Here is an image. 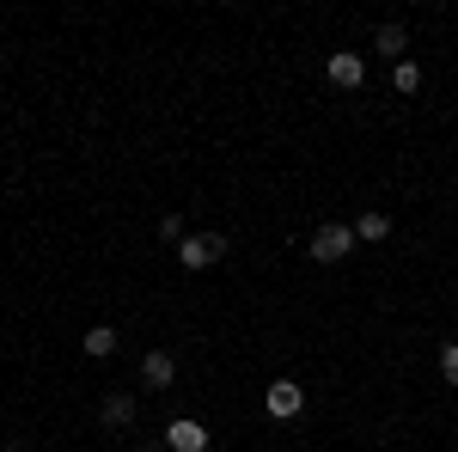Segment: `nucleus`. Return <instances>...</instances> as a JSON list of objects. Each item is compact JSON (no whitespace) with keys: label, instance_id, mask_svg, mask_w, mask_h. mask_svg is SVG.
Returning <instances> with one entry per match:
<instances>
[{"label":"nucleus","instance_id":"1","mask_svg":"<svg viewBox=\"0 0 458 452\" xmlns=\"http://www.w3.org/2000/svg\"><path fill=\"white\" fill-rule=\"evenodd\" d=\"M354 244H360V239H354V226L330 220V226H318V233H312V244H306V251H312V263H343Z\"/></svg>","mask_w":458,"mask_h":452},{"label":"nucleus","instance_id":"2","mask_svg":"<svg viewBox=\"0 0 458 452\" xmlns=\"http://www.w3.org/2000/svg\"><path fill=\"white\" fill-rule=\"evenodd\" d=\"M177 257H183V269H208V263L226 257V239L220 233H190V239L177 244Z\"/></svg>","mask_w":458,"mask_h":452},{"label":"nucleus","instance_id":"3","mask_svg":"<svg viewBox=\"0 0 458 452\" xmlns=\"http://www.w3.org/2000/svg\"><path fill=\"white\" fill-rule=\"evenodd\" d=\"M263 404H269V416H300V404H306V391H300V385L293 380H276L269 385V391H263Z\"/></svg>","mask_w":458,"mask_h":452},{"label":"nucleus","instance_id":"4","mask_svg":"<svg viewBox=\"0 0 458 452\" xmlns=\"http://www.w3.org/2000/svg\"><path fill=\"white\" fill-rule=\"evenodd\" d=\"M172 380H177V361L165 354V348H147V354H141V385H153V391H165Z\"/></svg>","mask_w":458,"mask_h":452},{"label":"nucleus","instance_id":"5","mask_svg":"<svg viewBox=\"0 0 458 452\" xmlns=\"http://www.w3.org/2000/svg\"><path fill=\"white\" fill-rule=\"evenodd\" d=\"M165 447L172 452H208V428L202 422H172L165 428Z\"/></svg>","mask_w":458,"mask_h":452},{"label":"nucleus","instance_id":"6","mask_svg":"<svg viewBox=\"0 0 458 452\" xmlns=\"http://www.w3.org/2000/svg\"><path fill=\"white\" fill-rule=\"evenodd\" d=\"M360 80H367L360 55H354V49H336V55H330V86H360Z\"/></svg>","mask_w":458,"mask_h":452},{"label":"nucleus","instance_id":"7","mask_svg":"<svg viewBox=\"0 0 458 452\" xmlns=\"http://www.w3.org/2000/svg\"><path fill=\"white\" fill-rule=\"evenodd\" d=\"M98 416H105V428H129V422H135V397H129V391H110Z\"/></svg>","mask_w":458,"mask_h":452},{"label":"nucleus","instance_id":"8","mask_svg":"<svg viewBox=\"0 0 458 452\" xmlns=\"http://www.w3.org/2000/svg\"><path fill=\"white\" fill-rule=\"evenodd\" d=\"M373 49H379V55H391V62H403V49H410V31H403V25H379Z\"/></svg>","mask_w":458,"mask_h":452},{"label":"nucleus","instance_id":"9","mask_svg":"<svg viewBox=\"0 0 458 452\" xmlns=\"http://www.w3.org/2000/svg\"><path fill=\"white\" fill-rule=\"evenodd\" d=\"M386 233H391V214H379V209H367L360 220H354V239H367V244L386 239Z\"/></svg>","mask_w":458,"mask_h":452},{"label":"nucleus","instance_id":"10","mask_svg":"<svg viewBox=\"0 0 458 452\" xmlns=\"http://www.w3.org/2000/svg\"><path fill=\"white\" fill-rule=\"evenodd\" d=\"M86 354H116V330L110 324H92L86 330Z\"/></svg>","mask_w":458,"mask_h":452},{"label":"nucleus","instance_id":"11","mask_svg":"<svg viewBox=\"0 0 458 452\" xmlns=\"http://www.w3.org/2000/svg\"><path fill=\"white\" fill-rule=\"evenodd\" d=\"M391 86H397V92H416V86H422V68H416V62H397V68H391Z\"/></svg>","mask_w":458,"mask_h":452},{"label":"nucleus","instance_id":"12","mask_svg":"<svg viewBox=\"0 0 458 452\" xmlns=\"http://www.w3.org/2000/svg\"><path fill=\"white\" fill-rule=\"evenodd\" d=\"M159 239H172V244L190 239V233H183V214H165V220H159Z\"/></svg>","mask_w":458,"mask_h":452},{"label":"nucleus","instance_id":"13","mask_svg":"<svg viewBox=\"0 0 458 452\" xmlns=\"http://www.w3.org/2000/svg\"><path fill=\"white\" fill-rule=\"evenodd\" d=\"M440 373H446V385H458V343L440 348Z\"/></svg>","mask_w":458,"mask_h":452},{"label":"nucleus","instance_id":"14","mask_svg":"<svg viewBox=\"0 0 458 452\" xmlns=\"http://www.w3.org/2000/svg\"><path fill=\"white\" fill-rule=\"evenodd\" d=\"M135 452H165V447H135Z\"/></svg>","mask_w":458,"mask_h":452},{"label":"nucleus","instance_id":"15","mask_svg":"<svg viewBox=\"0 0 458 452\" xmlns=\"http://www.w3.org/2000/svg\"><path fill=\"white\" fill-rule=\"evenodd\" d=\"M0 452H19V447H0Z\"/></svg>","mask_w":458,"mask_h":452}]
</instances>
